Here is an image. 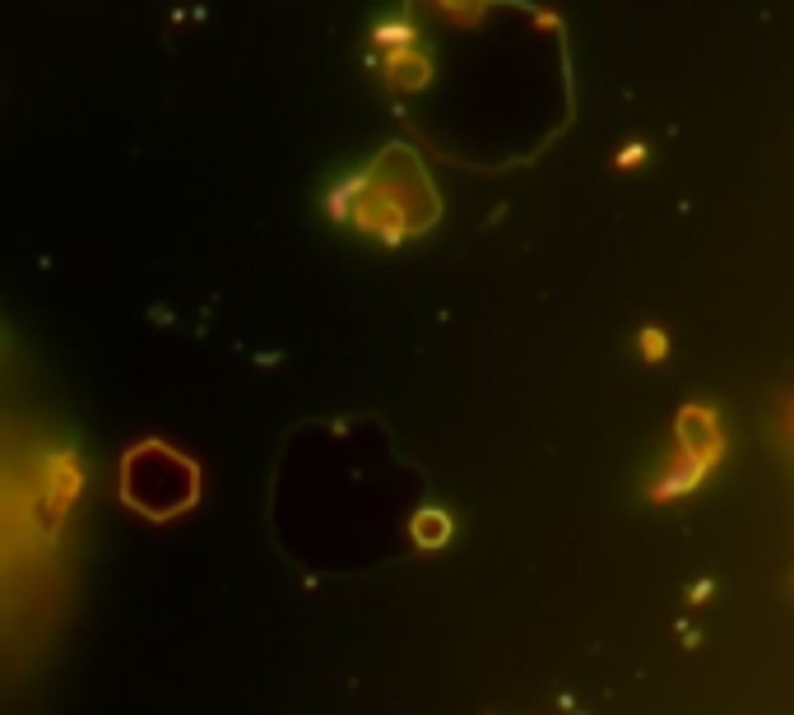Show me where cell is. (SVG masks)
<instances>
[{
	"label": "cell",
	"instance_id": "7a4b0ae2",
	"mask_svg": "<svg viewBox=\"0 0 794 715\" xmlns=\"http://www.w3.org/2000/svg\"><path fill=\"white\" fill-rule=\"evenodd\" d=\"M642 353H646V358H664V335H660V330H646V335H642Z\"/></svg>",
	"mask_w": 794,
	"mask_h": 715
},
{
	"label": "cell",
	"instance_id": "6da1fadb",
	"mask_svg": "<svg viewBox=\"0 0 794 715\" xmlns=\"http://www.w3.org/2000/svg\"><path fill=\"white\" fill-rule=\"evenodd\" d=\"M418 539L423 544H442L446 539V515H418Z\"/></svg>",
	"mask_w": 794,
	"mask_h": 715
},
{
	"label": "cell",
	"instance_id": "3957f363",
	"mask_svg": "<svg viewBox=\"0 0 794 715\" xmlns=\"http://www.w3.org/2000/svg\"><path fill=\"white\" fill-rule=\"evenodd\" d=\"M618 163H622V168H632V163H642V144H632V149H627V153L618 158Z\"/></svg>",
	"mask_w": 794,
	"mask_h": 715
}]
</instances>
